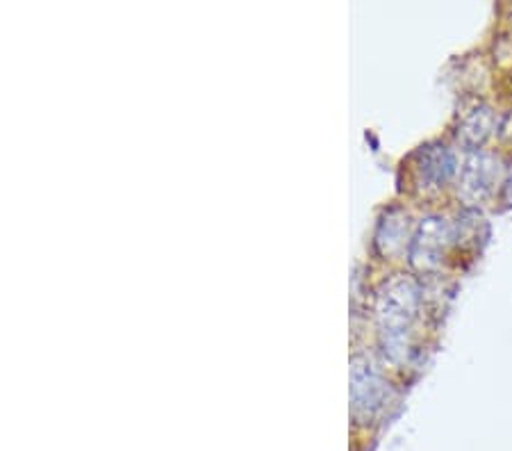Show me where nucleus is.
Wrapping results in <instances>:
<instances>
[{"mask_svg":"<svg viewBox=\"0 0 512 451\" xmlns=\"http://www.w3.org/2000/svg\"><path fill=\"white\" fill-rule=\"evenodd\" d=\"M444 244V224L440 219H426L419 228L417 242H415V262L421 267L431 265L437 260V253H440Z\"/></svg>","mask_w":512,"mask_h":451,"instance_id":"f257e3e1","label":"nucleus"},{"mask_svg":"<svg viewBox=\"0 0 512 451\" xmlns=\"http://www.w3.org/2000/svg\"><path fill=\"white\" fill-rule=\"evenodd\" d=\"M467 187L474 194H485L492 190V183L497 180V162L492 158H485V155H478V158L469 160L467 164Z\"/></svg>","mask_w":512,"mask_h":451,"instance_id":"f03ea898","label":"nucleus"}]
</instances>
